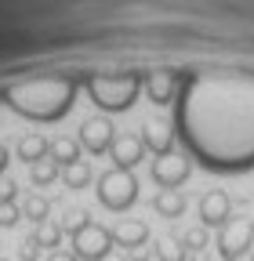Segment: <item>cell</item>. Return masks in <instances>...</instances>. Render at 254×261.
<instances>
[{"label": "cell", "instance_id": "5b68a950", "mask_svg": "<svg viewBox=\"0 0 254 261\" xmlns=\"http://www.w3.org/2000/svg\"><path fill=\"white\" fill-rule=\"evenodd\" d=\"M214 247H218V257L221 261H240L254 247V221L250 218H229L225 225L218 228Z\"/></svg>", "mask_w": 254, "mask_h": 261}, {"label": "cell", "instance_id": "603a6c76", "mask_svg": "<svg viewBox=\"0 0 254 261\" xmlns=\"http://www.w3.org/2000/svg\"><path fill=\"white\" fill-rule=\"evenodd\" d=\"M58 225H62V232H69V236H77L80 228H87V225H91V214H87V211H69V214L62 218Z\"/></svg>", "mask_w": 254, "mask_h": 261}, {"label": "cell", "instance_id": "5bb4252c", "mask_svg": "<svg viewBox=\"0 0 254 261\" xmlns=\"http://www.w3.org/2000/svg\"><path fill=\"white\" fill-rule=\"evenodd\" d=\"M153 211L160 214V218H182L185 214V196L178 192V189H160L156 192V200H153Z\"/></svg>", "mask_w": 254, "mask_h": 261}, {"label": "cell", "instance_id": "484cf974", "mask_svg": "<svg viewBox=\"0 0 254 261\" xmlns=\"http://www.w3.org/2000/svg\"><path fill=\"white\" fill-rule=\"evenodd\" d=\"M18 261H40V247L33 243V236H29V240L18 247Z\"/></svg>", "mask_w": 254, "mask_h": 261}, {"label": "cell", "instance_id": "9c48e42d", "mask_svg": "<svg viewBox=\"0 0 254 261\" xmlns=\"http://www.w3.org/2000/svg\"><path fill=\"white\" fill-rule=\"evenodd\" d=\"M229 218H233L229 192H221V189L204 192V200H200V225H204V228H221Z\"/></svg>", "mask_w": 254, "mask_h": 261}, {"label": "cell", "instance_id": "277c9868", "mask_svg": "<svg viewBox=\"0 0 254 261\" xmlns=\"http://www.w3.org/2000/svg\"><path fill=\"white\" fill-rule=\"evenodd\" d=\"M138 200V181L131 171H106L98 178V203L109 207V211H127Z\"/></svg>", "mask_w": 254, "mask_h": 261}, {"label": "cell", "instance_id": "4316f807", "mask_svg": "<svg viewBox=\"0 0 254 261\" xmlns=\"http://www.w3.org/2000/svg\"><path fill=\"white\" fill-rule=\"evenodd\" d=\"M47 261H77L73 254H62V250H55V254H47Z\"/></svg>", "mask_w": 254, "mask_h": 261}, {"label": "cell", "instance_id": "f546056e", "mask_svg": "<svg viewBox=\"0 0 254 261\" xmlns=\"http://www.w3.org/2000/svg\"><path fill=\"white\" fill-rule=\"evenodd\" d=\"M0 261H11V257H0Z\"/></svg>", "mask_w": 254, "mask_h": 261}, {"label": "cell", "instance_id": "cb8c5ba5", "mask_svg": "<svg viewBox=\"0 0 254 261\" xmlns=\"http://www.w3.org/2000/svg\"><path fill=\"white\" fill-rule=\"evenodd\" d=\"M22 221V207L18 203H0V228H15Z\"/></svg>", "mask_w": 254, "mask_h": 261}, {"label": "cell", "instance_id": "d4e9b609", "mask_svg": "<svg viewBox=\"0 0 254 261\" xmlns=\"http://www.w3.org/2000/svg\"><path fill=\"white\" fill-rule=\"evenodd\" d=\"M15 200H18V181L0 178V203H15Z\"/></svg>", "mask_w": 254, "mask_h": 261}, {"label": "cell", "instance_id": "8992f818", "mask_svg": "<svg viewBox=\"0 0 254 261\" xmlns=\"http://www.w3.org/2000/svg\"><path fill=\"white\" fill-rule=\"evenodd\" d=\"M113 228H102V225H87L73 236V257L77 261H102L106 254H113Z\"/></svg>", "mask_w": 254, "mask_h": 261}, {"label": "cell", "instance_id": "2e32d148", "mask_svg": "<svg viewBox=\"0 0 254 261\" xmlns=\"http://www.w3.org/2000/svg\"><path fill=\"white\" fill-rule=\"evenodd\" d=\"M47 156L58 163V167H69V163H77V160H80V145H77L73 138H55V142H51V149H47Z\"/></svg>", "mask_w": 254, "mask_h": 261}, {"label": "cell", "instance_id": "7a4b0ae2", "mask_svg": "<svg viewBox=\"0 0 254 261\" xmlns=\"http://www.w3.org/2000/svg\"><path fill=\"white\" fill-rule=\"evenodd\" d=\"M4 98H8V106L18 116H29V120H62L69 113L73 98H77V80H69V76L26 80V84H15Z\"/></svg>", "mask_w": 254, "mask_h": 261}, {"label": "cell", "instance_id": "d6986e66", "mask_svg": "<svg viewBox=\"0 0 254 261\" xmlns=\"http://www.w3.org/2000/svg\"><path fill=\"white\" fill-rule=\"evenodd\" d=\"M62 174V167H58V163L51 160V156H44V160H37L33 163V171H29V178H33V185L37 189H44V185H51L55 178Z\"/></svg>", "mask_w": 254, "mask_h": 261}, {"label": "cell", "instance_id": "4fadbf2b", "mask_svg": "<svg viewBox=\"0 0 254 261\" xmlns=\"http://www.w3.org/2000/svg\"><path fill=\"white\" fill-rule=\"evenodd\" d=\"M142 145H145V149H153L156 156H167V152H171V145H174L171 127H167L164 120H149V123L142 127Z\"/></svg>", "mask_w": 254, "mask_h": 261}, {"label": "cell", "instance_id": "7c38bea8", "mask_svg": "<svg viewBox=\"0 0 254 261\" xmlns=\"http://www.w3.org/2000/svg\"><path fill=\"white\" fill-rule=\"evenodd\" d=\"M174 87H178V76H174V73H167V69L149 73V76H145V94H149V102H153V106H171Z\"/></svg>", "mask_w": 254, "mask_h": 261}, {"label": "cell", "instance_id": "e0dca14e", "mask_svg": "<svg viewBox=\"0 0 254 261\" xmlns=\"http://www.w3.org/2000/svg\"><path fill=\"white\" fill-rule=\"evenodd\" d=\"M62 225H55V221H44V225H37V232H33V243L40 247V250H58V243H62Z\"/></svg>", "mask_w": 254, "mask_h": 261}, {"label": "cell", "instance_id": "f1b7e54d", "mask_svg": "<svg viewBox=\"0 0 254 261\" xmlns=\"http://www.w3.org/2000/svg\"><path fill=\"white\" fill-rule=\"evenodd\" d=\"M4 167H8V149L0 145V174H4Z\"/></svg>", "mask_w": 254, "mask_h": 261}, {"label": "cell", "instance_id": "9a60e30c", "mask_svg": "<svg viewBox=\"0 0 254 261\" xmlns=\"http://www.w3.org/2000/svg\"><path fill=\"white\" fill-rule=\"evenodd\" d=\"M47 149H51V142H47V138H40V135H26V138L18 142V149H15V152H18V160H26L29 167H33L37 160H44V156H47Z\"/></svg>", "mask_w": 254, "mask_h": 261}, {"label": "cell", "instance_id": "8fae6325", "mask_svg": "<svg viewBox=\"0 0 254 261\" xmlns=\"http://www.w3.org/2000/svg\"><path fill=\"white\" fill-rule=\"evenodd\" d=\"M113 243L120 247V250H127V254H135L138 247H145L149 243V228H145V221H120L116 228H113Z\"/></svg>", "mask_w": 254, "mask_h": 261}, {"label": "cell", "instance_id": "7402d4cb", "mask_svg": "<svg viewBox=\"0 0 254 261\" xmlns=\"http://www.w3.org/2000/svg\"><path fill=\"white\" fill-rule=\"evenodd\" d=\"M211 243V236H207V228L200 225V228H189V232L182 236V247L185 250H193V254H204V247Z\"/></svg>", "mask_w": 254, "mask_h": 261}, {"label": "cell", "instance_id": "6da1fadb", "mask_svg": "<svg viewBox=\"0 0 254 261\" xmlns=\"http://www.w3.org/2000/svg\"><path fill=\"white\" fill-rule=\"evenodd\" d=\"M185 138L207 167L236 171L254 163V80L204 76L182 102Z\"/></svg>", "mask_w": 254, "mask_h": 261}, {"label": "cell", "instance_id": "ba28073f", "mask_svg": "<svg viewBox=\"0 0 254 261\" xmlns=\"http://www.w3.org/2000/svg\"><path fill=\"white\" fill-rule=\"evenodd\" d=\"M189 171H193V167H189V160H182V156H174V152L153 160V181L160 185V189H178V185H185Z\"/></svg>", "mask_w": 254, "mask_h": 261}, {"label": "cell", "instance_id": "3957f363", "mask_svg": "<svg viewBox=\"0 0 254 261\" xmlns=\"http://www.w3.org/2000/svg\"><path fill=\"white\" fill-rule=\"evenodd\" d=\"M138 73H123V76H87V94L94 98V106L106 113H123L135 106V98L142 91Z\"/></svg>", "mask_w": 254, "mask_h": 261}, {"label": "cell", "instance_id": "44dd1931", "mask_svg": "<svg viewBox=\"0 0 254 261\" xmlns=\"http://www.w3.org/2000/svg\"><path fill=\"white\" fill-rule=\"evenodd\" d=\"M47 211H51V203L44 200V196H29V200L22 203V218L37 221V225H44V221H47Z\"/></svg>", "mask_w": 254, "mask_h": 261}, {"label": "cell", "instance_id": "83f0119b", "mask_svg": "<svg viewBox=\"0 0 254 261\" xmlns=\"http://www.w3.org/2000/svg\"><path fill=\"white\" fill-rule=\"evenodd\" d=\"M102 261H131V257H127V254H120V250H113V254H106Z\"/></svg>", "mask_w": 254, "mask_h": 261}, {"label": "cell", "instance_id": "52a82bcc", "mask_svg": "<svg viewBox=\"0 0 254 261\" xmlns=\"http://www.w3.org/2000/svg\"><path fill=\"white\" fill-rule=\"evenodd\" d=\"M113 142H116V130H113L109 116H91V120L80 123V145H84L87 152L102 156V152L113 149Z\"/></svg>", "mask_w": 254, "mask_h": 261}, {"label": "cell", "instance_id": "ffe728a7", "mask_svg": "<svg viewBox=\"0 0 254 261\" xmlns=\"http://www.w3.org/2000/svg\"><path fill=\"white\" fill-rule=\"evenodd\" d=\"M153 254H156V261H185L189 257V250L182 247V240H160Z\"/></svg>", "mask_w": 254, "mask_h": 261}, {"label": "cell", "instance_id": "30bf717a", "mask_svg": "<svg viewBox=\"0 0 254 261\" xmlns=\"http://www.w3.org/2000/svg\"><path fill=\"white\" fill-rule=\"evenodd\" d=\"M109 152H113L116 171H135L138 163H142V156H145V145H142V138H135V135H123V138L113 142Z\"/></svg>", "mask_w": 254, "mask_h": 261}, {"label": "cell", "instance_id": "ac0fdd59", "mask_svg": "<svg viewBox=\"0 0 254 261\" xmlns=\"http://www.w3.org/2000/svg\"><path fill=\"white\" fill-rule=\"evenodd\" d=\"M62 181H66V189H87L91 163L87 160H77V163H69V167H62Z\"/></svg>", "mask_w": 254, "mask_h": 261}]
</instances>
